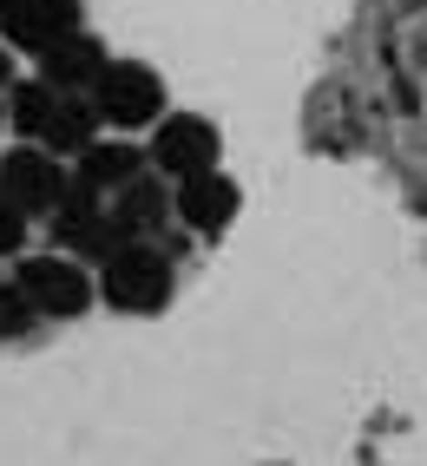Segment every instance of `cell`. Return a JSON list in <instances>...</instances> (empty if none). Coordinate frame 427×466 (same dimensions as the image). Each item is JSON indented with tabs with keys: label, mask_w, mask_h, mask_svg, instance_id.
I'll list each match as a JSON object with an SVG mask.
<instances>
[{
	"label": "cell",
	"mask_w": 427,
	"mask_h": 466,
	"mask_svg": "<svg viewBox=\"0 0 427 466\" xmlns=\"http://www.w3.org/2000/svg\"><path fill=\"white\" fill-rule=\"evenodd\" d=\"M106 210H112V224L126 230L132 243H151V237L171 224V184H165L158 171H145V177H132Z\"/></svg>",
	"instance_id": "10"
},
{
	"label": "cell",
	"mask_w": 427,
	"mask_h": 466,
	"mask_svg": "<svg viewBox=\"0 0 427 466\" xmlns=\"http://www.w3.org/2000/svg\"><path fill=\"white\" fill-rule=\"evenodd\" d=\"M106 132V118H99V106H93V92H66V99H59V112H53V126H46V151H53V158H79V151L86 145H93Z\"/></svg>",
	"instance_id": "11"
},
{
	"label": "cell",
	"mask_w": 427,
	"mask_h": 466,
	"mask_svg": "<svg viewBox=\"0 0 427 466\" xmlns=\"http://www.w3.org/2000/svg\"><path fill=\"white\" fill-rule=\"evenodd\" d=\"M93 106H99V118H106V132L138 138V132H151V126L171 112V99H165V73L145 66V59H112L106 79L93 86Z\"/></svg>",
	"instance_id": "2"
},
{
	"label": "cell",
	"mask_w": 427,
	"mask_h": 466,
	"mask_svg": "<svg viewBox=\"0 0 427 466\" xmlns=\"http://www.w3.org/2000/svg\"><path fill=\"white\" fill-rule=\"evenodd\" d=\"M26 250H34V224H26V217L0 198V269H14Z\"/></svg>",
	"instance_id": "13"
},
{
	"label": "cell",
	"mask_w": 427,
	"mask_h": 466,
	"mask_svg": "<svg viewBox=\"0 0 427 466\" xmlns=\"http://www.w3.org/2000/svg\"><path fill=\"white\" fill-rule=\"evenodd\" d=\"M99 276V302L126 309V316H158L171 302V257L158 243H126L112 263L93 269Z\"/></svg>",
	"instance_id": "4"
},
{
	"label": "cell",
	"mask_w": 427,
	"mask_h": 466,
	"mask_svg": "<svg viewBox=\"0 0 427 466\" xmlns=\"http://www.w3.org/2000/svg\"><path fill=\"white\" fill-rule=\"evenodd\" d=\"M145 171H151L145 145H138V138H118V132H99V138L73 158V177H79V184H93V191H99L106 204H112L118 191H126L132 177H145Z\"/></svg>",
	"instance_id": "9"
},
{
	"label": "cell",
	"mask_w": 427,
	"mask_h": 466,
	"mask_svg": "<svg viewBox=\"0 0 427 466\" xmlns=\"http://www.w3.org/2000/svg\"><path fill=\"white\" fill-rule=\"evenodd\" d=\"M66 184H73V171H66V158H53L46 145H7L0 151V198H7L26 224H46V217L59 210V198H66Z\"/></svg>",
	"instance_id": "5"
},
{
	"label": "cell",
	"mask_w": 427,
	"mask_h": 466,
	"mask_svg": "<svg viewBox=\"0 0 427 466\" xmlns=\"http://www.w3.org/2000/svg\"><path fill=\"white\" fill-rule=\"evenodd\" d=\"M145 158H151V171H158L165 184H185V177L218 171V158H224V132L210 126L204 112H165L158 126L145 132Z\"/></svg>",
	"instance_id": "3"
},
{
	"label": "cell",
	"mask_w": 427,
	"mask_h": 466,
	"mask_svg": "<svg viewBox=\"0 0 427 466\" xmlns=\"http://www.w3.org/2000/svg\"><path fill=\"white\" fill-rule=\"evenodd\" d=\"M79 0H0V40L14 53L40 59L46 46H59L66 34H79Z\"/></svg>",
	"instance_id": "6"
},
{
	"label": "cell",
	"mask_w": 427,
	"mask_h": 466,
	"mask_svg": "<svg viewBox=\"0 0 427 466\" xmlns=\"http://www.w3.org/2000/svg\"><path fill=\"white\" fill-rule=\"evenodd\" d=\"M59 99H66V92H53V86H40V79H20V86L7 92V126H14V138H20V145H40L46 126H53V112H59Z\"/></svg>",
	"instance_id": "12"
},
{
	"label": "cell",
	"mask_w": 427,
	"mask_h": 466,
	"mask_svg": "<svg viewBox=\"0 0 427 466\" xmlns=\"http://www.w3.org/2000/svg\"><path fill=\"white\" fill-rule=\"evenodd\" d=\"M0 283H7V269H0Z\"/></svg>",
	"instance_id": "16"
},
{
	"label": "cell",
	"mask_w": 427,
	"mask_h": 466,
	"mask_svg": "<svg viewBox=\"0 0 427 466\" xmlns=\"http://www.w3.org/2000/svg\"><path fill=\"white\" fill-rule=\"evenodd\" d=\"M34 329H40V316L26 309V296L14 283H0V341H26Z\"/></svg>",
	"instance_id": "14"
},
{
	"label": "cell",
	"mask_w": 427,
	"mask_h": 466,
	"mask_svg": "<svg viewBox=\"0 0 427 466\" xmlns=\"http://www.w3.org/2000/svg\"><path fill=\"white\" fill-rule=\"evenodd\" d=\"M106 66H112L106 40L79 26V34H66L59 46H46V53L34 59V79H40V86H53V92H93V86L106 79Z\"/></svg>",
	"instance_id": "7"
},
{
	"label": "cell",
	"mask_w": 427,
	"mask_h": 466,
	"mask_svg": "<svg viewBox=\"0 0 427 466\" xmlns=\"http://www.w3.org/2000/svg\"><path fill=\"white\" fill-rule=\"evenodd\" d=\"M237 204H243V191H237V177H224V171H204V177L171 184V217H178L185 230H198V237L230 230Z\"/></svg>",
	"instance_id": "8"
},
{
	"label": "cell",
	"mask_w": 427,
	"mask_h": 466,
	"mask_svg": "<svg viewBox=\"0 0 427 466\" xmlns=\"http://www.w3.org/2000/svg\"><path fill=\"white\" fill-rule=\"evenodd\" d=\"M7 283L26 296V309H34L40 322H73L99 296V276L86 269V263H73V257H59V250H26L7 269Z\"/></svg>",
	"instance_id": "1"
},
{
	"label": "cell",
	"mask_w": 427,
	"mask_h": 466,
	"mask_svg": "<svg viewBox=\"0 0 427 466\" xmlns=\"http://www.w3.org/2000/svg\"><path fill=\"white\" fill-rule=\"evenodd\" d=\"M14 86H20V53L0 40V92H14Z\"/></svg>",
	"instance_id": "15"
}]
</instances>
